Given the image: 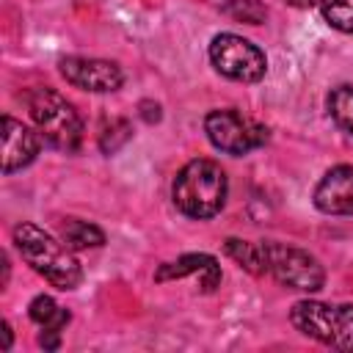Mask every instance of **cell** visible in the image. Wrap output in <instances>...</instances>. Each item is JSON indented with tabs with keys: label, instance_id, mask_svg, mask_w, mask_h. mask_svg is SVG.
Segmentation results:
<instances>
[{
	"label": "cell",
	"instance_id": "3957f363",
	"mask_svg": "<svg viewBox=\"0 0 353 353\" xmlns=\"http://www.w3.org/2000/svg\"><path fill=\"white\" fill-rule=\"evenodd\" d=\"M28 113L39 130V135L61 152H74L83 143V119L66 102L58 91L52 88H30L25 94Z\"/></svg>",
	"mask_w": 353,
	"mask_h": 353
},
{
	"label": "cell",
	"instance_id": "277c9868",
	"mask_svg": "<svg viewBox=\"0 0 353 353\" xmlns=\"http://www.w3.org/2000/svg\"><path fill=\"white\" fill-rule=\"evenodd\" d=\"M290 323L334 347V350H353V303H323V301H298L290 312Z\"/></svg>",
	"mask_w": 353,
	"mask_h": 353
},
{
	"label": "cell",
	"instance_id": "8fae6325",
	"mask_svg": "<svg viewBox=\"0 0 353 353\" xmlns=\"http://www.w3.org/2000/svg\"><path fill=\"white\" fill-rule=\"evenodd\" d=\"M185 276H199L201 290L212 292L221 284V265L210 254H182L174 262H163L154 273V281H171V279H185Z\"/></svg>",
	"mask_w": 353,
	"mask_h": 353
},
{
	"label": "cell",
	"instance_id": "9a60e30c",
	"mask_svg": "<svg viewBox=\"0 0 353 353\" xmlns=\"http://www.w3.org/2000/svg\"><path fill=\"white\" fill-rule=\"evenodd\" d=\"M328 113L339 130L353 138V85H336L328 94Z\"/></svg>",
	"mask_w": 353,
	"mask_h": 353
},
{
	"label": "cell",
	"instance_id": "8992f818",
	"mask_svg": "<svg viewBox=\"0 0 353 353\" xmlns=\"http://www.w3.org/2000/svg\"><path fill=\"white\" fill-rule=\"evenodd\" d=\"M204 132L215 149L234 157L248 154L268 141V127H262L251 116H243L240 110H232V108L210 110L204 116Z\"/></svg>",
	"mask_w": 353,
	"mask_h": 353
},
{
	"label": "cell",
	"instance_id": "5b68a950",
	"mask_svg": "<svg viewBox=\"0 0 353 353\" xmlns=\"http://www.w3.org/2000/svg\"><path fill=\"white\" fill-rule=\"evenodd\" d=\"M265 248V273H270L281 287L298 292H317L325 284V270L303 248H292L284 243H262Z\"/></svg>",
	"mask_w": 353,
	"mask_h": 353
},
{
	"label": "cell",
	"instance_id": "d6986e66",
	"mask_svg": "<svg viewBox=\"0 0 353 353\" xmlns=\"http://www.w3.org/2000/svg\"><path fill=\"white\" fill-rule=\"evenodd\" d=\"M141 108H143V113H141V116H143V119H146L149 124L160 119V105H152V102H143Z\"/></svg>",
	"mask_w": 353,
	"mask_h": 353
},
{
	"label": "cell",
	"instance_id": "5bb4252c",
	"mask_svg": "<svg viewBox=\"0 0 353 353\" xmlns=\"http://www.w3.org/2000/svg\"><path fill=\"white\" fill-rule=\"evenodd\" d=\"M223 248L248 273H256V276L265 273V248H262V243H248V240H240V237H229L223 243Z\"/></svg>",
	"mask_w": 353,
	"mask_h": 353
},
{
	"label": "cell",
	"instance_id": "44dd1931",
	"mask_svg": "<svg viewBox=\"0 0 353 353\" xmlns=\"http://www.w3.org/2000/svg\"><path fill=\"white\" fill-rule=\"evenodd\" d=\"M3 347H6V350L11 347V325H8V323H3Z\"/></svg>",
	"mask_w": 353,
	"mask_h": 353
},
{
	"label": "cell",
	"instance_id": "30bf717a",
	"mask_svg": "<svg viewBox=\"0 0 353 353\" xmlns=\"http://www.w3.org/2000/svg\"><path fill=\"white\" fill-rule=\"evenodd\" d=\"M41 135L14 116H3V174H14L30 165L41 149Z\"/></svg>",
	"mask_w": 353,
	"mask_h": 353
},
{
	"label": "cell",
	"instance_id": "4fadbf2b",
	"mask_svg": "<svg viewBox=\"0 0 353 353\" xmlns=\"http://www.w3.org/2000/svg\"><path fill=\"white\" fill-rule=\"evenodd\" d=\"M61 240L72 248V251H83V248H99L105 243V232L88 221L80 218H66L61 221Z\"/></svg>",
	"mask_w": 353,
	"mask_h": 353
},
{
	"label": "cell",
	"instance_id": "ba28073f",
	"mask_svg": "<svg viewBox=\"0 0 353 353\" xmlns=\"http://www.w3.org/2000/svg\"><path fill=\"white\" fill-rule=\"evenodd\" d=\"M61 74L69 85L80 88V91H91V94H108L116 91L124 83L121 69L113 61L105 58H80V55H69L61 63Z\"/></svg>",
	"mask_w": 353,
	"mask_h": 353
},
{
	"label": "cell",
	"instance_id": "9c48e42d",
	"mask_svg": "<svg viewBox=\"0 0 353 353\" xmlns=\"http://www.w3.org/2000/svg\"><path fill=\"white\" fill-rule=\"evenodd\" d=\"M312 199L325 215H353V165H334L325 171Z\"/></svg>",
	"mask_w": 353,
	"mask_h": 353
},
{
	"label": "cell",
	"instance_id": "ffe728a7",
	"mask_svg": "<svg viewBox=\"0 0 353 353\" xmlns=\"http://www.w3.org/2000/svg\"><path fill=\"white\" fill-rule=\"evenodd\" d=\"M284 3H290V6H295V8H312V6H323V0H284Z\"/></svg>",
	"mask_w": 353,
	"mask_h": 353
},
{
	"label": "cell",
	"instance_id": "52a82bcc",
	"mask_svg": "<svg viewBox=\"0 0 353 353\" xmlns=\"http://www.w3.org/2000/svg\"><path fill=\"white\" fill-rule=\"evenodd\" d=\"M210 61L223 77L237 83H256L268 72L265 52L237 33H218L210 41Z\"/></svg>",
	"mask_w": 353,
	"mask_h": 353
},
{
	"label": "cell",
	"instance_id": "6da1fadb",
	"mask_svg": "<svg viewBox=\"0 0 353 353\" xmlns=\"http://www.w3.org/2000/svg\"><path fill=\"white\" fill-rule=\"evenodd\" d=\"M11 234L22 259L52 287L74 290L83 281V268L63 240H55L50 232L39 229L36 223H17Z\"/></svg>",
	"mask_w": 353,
	"mask_h": 353
},
{
	"label": "cell",
	"instance_id": "e0dca14e",
	"mask_svg": "<svg viewBox=\"0 0 353 353\" xmlns=\"http://www.w3.org/2000/svg\"><path fill=\"white\" fill-rule=\"evenodd\" d=\"M130 135H132L130 121H124V119H113L110 127H105V130L99 132V149H102L105 154H113L116 149H121V146L130 141Z\"/></svg>",
	"mask_w": 353,
	"mask_h": 353
},
{
	"label": "cell",
	"instance_id": "7a4b0ae2",
	"mask_svg": "<svg viewBox=\"0 0 353 353\" xmlns=\"http://www.w3.org/2000/svg\"><path fill=\"white\" fill-rule=\"evenodd\" d=\"M226 193H229V179L223 168L207 157H196L185 163L174 176V188H171L176 210L196 221L218 215L226 204Z\"/></svg>",
	"mask_w": 353,
	"mask_h": 353
},
{
	"label": "cell",
	"instance_id": "7c38bea8",
	"mask_svg": "<svg viewBox=\"0 0 353 353\" xmlns=\"http://www.w3.org/2000/svg\"><path fill=\"white\" fill-rule=\"evenodd\" d=\"M28 314H30V320L41 328V331H63L66 325H69V320H72V314L61 306V303H55V298H50V295H36L33 301H30V306H28Z\"/></svg>",
	"mask_w": 353,
	"mask_h": 353
},
{
	"label": "cell",
	"instance_id": "ac0fdd59",
	"mask_svg": "<svg viewBox=\"0 0 353 353\" xmlns=\"http://www.w3.org/2000/svg\"><path fill=\"white\" fill-rule=\"evenodd\" d=\"M229 17H234V19H243V22H251V25H259L265 17H268V11L256 3V0H232L226 8H223Z\"/></svg>",
	"mask_w": 353,
	"mask_h": 353
},
{
	"label": "cell",
	"instance_id": "2e32d148",
	"mask_svg": "<svg viewBox=\"0 0 353 353\" xmlns=\"http://www.w3.org/2000/svg\"><path fill=\"white\" fill-rule=\"evenodd\" d=\"M323 17L331 28L353 33V0H323Z\"/></svg>",
	"mask_w": 353,
	"mask_h": 353
}]
</instances>
